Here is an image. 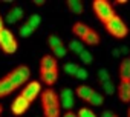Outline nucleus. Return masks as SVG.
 Listing matches in <instances>:
<instances>
[{
  "label": "nucleus",
  "instance_id": "1",
  "mask_svg": "<svg viewBox=\"0 0 130 117\" xmlns=\"http://www.w3.org/2000/svg\"><path fill=\"white\" fill-rule=\"evenodd\" d=\"M41 105L44 117H60V99L52 88L41 91Z\"/></svg>",
  "mask_w": 130,
  "mask_h": 117
},
{
  "label": "nucleus",
  "instance_id": "2",
  "mask_svg": "<svg viewBox=\"0 0 130 117\" xmlns=\"http://www.w3.org/2000/svg\"><path fill=\"white\" fill-rule=\"evenodd\" d=\"M104 26H106V31L110 36H113L115 39H124L128 34V26L119 16L112 17L107 23H104Z\"/></svg>",
  "mask_w": 130,
  "mask_h": 117
},
{
  "label": "nucleus",
  "instance_id": "3",
  "mask_svg": "<svg viewBox=\"0 0 130 117\" xmlns=\"http://www.w3.org/2000/svg\"><path fill=\"white\" fill-rule=\"evenodd\" d=\"M6 77H8V80L15 86V89H17L19 86H23V85L29 80V77H31V69H29L26 65H19V66L14 68L9 74H6Z\"/></svg>",
  "mask_w": 130,
  "mask_h": 117
},
{
  "label": "nucleus",
  "instance_id": "4",
  "mask_svg": "<svg viewBox=\"0 0 130 117\" xmlns=\"http://www.w3.org/2000/svg\"><path fill=\"white\" fill-rule=\"evenodd\" d=\"M92 6H93V13H95V16H96L103 23H107L112 17L116 16L113 6H112L109 2H106V0H95Z\"/></svg>",
  "mask_w": 130,
  "mask_h": 117
},
{
  "label": "nucleus",
  "instance_id": "5",
  "mask_svg": "<svg viewBox=\"0 0 130 117\" xmlns=\"http://www.w3.org/2000/svg\"><path fill=\"white\" fill-rule=\"evenodd\" d=\"M19 48V43H17V39L14 37V34L3 28L0 31V49H2L5 54H14Z\"/></svg>",
  "mask_w": 130,
  "mask_h": 117
},
{
  "label": "nucleus",
  "instance_id": "6",
  "mask_svg": "<svg viewBox=\"0 0 130 117\" xmlns=\"http://www.w3.org/2000/svg\"><path fill=\"white\" fill-rule=\"evenodd\" d=\"M38 94H41V83L38 80H32V82L26 83V86H23V89H22V96L29 103L34 102L38 97Z\"/></svg>",
  "mask_w": 130,
  "mask_h": 117
},
{
  "label": "nucleus",
  "instance_id": "7",
  "mask_svg": "<svg viewBox=\"0 0 130 117\" xmlns=\"http://www.w3.org/2000/svg\"><path fill=\"white\" fill-rule=\"evenodd\" d=\"M29 102L22 96V94H19L15 99H14V102H12V105H11V112L14 114V115H22V114H25L28 109H29Z\"/></svg>",
  "mask_w": 130,
  "mask_h": 117
},
{
  "label": "nucleus",
  "instance_id": "8",
  "mask_svg": "<svg viewBox=\"0 0 130 117\" xmlns=\"http://www.w3.org/2000/svg\"><path fill=\"white\" fill-rule=\"evenodd\" d=\"M58 99H60V106H63L64 109L71 111L74 108V91L72 89L64 88L61 91V94L58 96Z\"/></svg>",
  "mask_w": 130,
  "mask_h": 117
},
{
  "label": "nucleus",
  "instance_id": "9",
  "mask_svg": "<svg viewBox=\"0 0 130 117\" xmlns=\"http://www.w3.org/2000/svg\"><path fill=\"white\" fill-rule=\"evenodd\" d=\"M54 69H58V62L57 58L51 54H46L41 57L40 60V73L43 71H54Z\"/></svg>",
  "mask_w": 130,
  "mask_h": 117
},
{
  "label": "nucleus",
  "instance_id": "10",
  "mask_svg": "<svg viewBox=\"0 0 130 117\" xmlns=\"http://www.w3.org/2000/svg\"><path fill=\"white\" fill-rule=\"evenodd\" d=\"M119 80L121 83H130V58H122L119 65Z\"/></svg>",
  "mask_w": 130,
  "mask_h": 117
},
{
  "label": "nucleus",
  "instance_id": "11",
  "mask_svg": "<svg viewBox=\"0 0 130 117\" xmlns=\"http://www.w3.org/2000/svg\"><path fill=\"white\" fill-rule=\"evenodd\" d=\"M92 28H89L84 22H77V23H74V26H72V32L75 34V37H78L80 40H83L86 36H87V32L90 31Z\"/></svg>",
  "mask_w": 130,
  "mask_h": 117
},
{
  "label": "nucleus",
  "instance_id": "12",
  "mask_svg": "<svg viewBox=\"0 0 130 117\" xmlns=\"http://www.w3.org/2000/svg\"><path fill=\"white\" fill-rule=\"evenodd\" d=\"M14 89H15V86L8 80L6 76H5L3 79H0V99L9 96L11 92H14Z\"/></svg>",
  "mask_w": 130,
  "mask_h": 117
},
{
  "label": "nucleus",
  "instance_id": "13",
  "mask_svg": "<svg viewBox=\"0 0 130 117\" xmlns=\"http://www.w3.org/2000/svg\"><path fill=\"white\" fill-rule=\"evenodd\" d=\"M41 76V80L47 85V86H54L58 80V69H54V71H43L40 73Z\"/></svg>",
  "mask_w": 130,
  "mask_h": 117
},
{
  "label": "nucleus",
  "instance_id": "14",
  "mask_svg": "<svg viewBox=\"0 0 130 117\" xmlns=\"http://www.w3.org/2000/svg\"><path fill=\"white\" fill-rule=\"evenodd\" d=\"M23 9L20 8V6H14L12 9H9L8 11V16H6V20H8V23H17L19 20H22L23 19Z\"/></svg>",
  "mask_w": 130,
  "mask_h": 117
},
{
  "label": "nucleus",
  "instance_id": "15",
  "mask_svg": "<svg viewBox=\"0 0 130 117\" xmlns=\"http://www.w3.org/2000/svg\"><path fill=\"white\" fill-rule=\"evenodd\" d=\"M118 97L122 103L130 102V83H119L118 86Z\"/></svg>",
  "mask_w": 130,
  "mask_h": 117
},
{
  "label": "nucleus",
  "instance_id": "16",
  "mask_svg": "<svg viewBox=\"0 0 130 117\" xmlns=\"http://www.w3.org/2000/svg\"><path fill=\"white\" fill-rule=\"evenodd\" d=\"M92 92H93V89H92L90 86H87V85H80V86L75 89V94H77L81 100H84V102H89Z\"/></svg>",
  "mask_w": 130,
  "mask_h": 117
},
{
  "label": "nucleus",
  "instance_id": "17",
  "mask_svg": "<svg viewBox=\"0 0 130 117\" xmlns=\"http://www.w3.org/2000/svg\"><path fill=\"white\" fill-rule=\"evenodd\" d=\"M100 36H98V32L96 31H93V29H90L89 32H87V36L81 40V42H84V43H87L89 46H95V45H98L100 43Z\"/></svg>",
  "mask_w": 130,
  "mask_h": 117
},
{
  "label": "nucleus",
  "instance_id": "18",
  "mask_svg": "<svg viewBox=\"0 0 130 117\" xmlns=\"http://www.w3.org/2000/svg\"><path fill=\"white\" fill-rule=\"evenodd\" d=\"M68 8L74 14H83V11H84V6L80 0H68Z\"/></svg>",
  "mask_w": 130,
  "mask_h": 117
},
{
  "label": "nucleus",
  "instance_id": "19",
  "mask_svg": "<svg viewBox=\"0 0 130 117\" xmlns=\"http://www.w3.org/2000/svg\"><path fill=\"white\" fill-rule=\"evenodd\" d=\"M40 23H41V17H40L38 14H32V16H29V17H28V20H26V25H28L29 28H32L34 31H35V29H38Z\"/></svg>",
  "mask_w": 130,
  "mask_h": 117
},
{
  "label": "nucleus",
  "instance_id": "20",
  "mask_svg": "<svg viewBox=\"0 0 130 117\" xmlns=\"http://www.w3.org/2000/svg\"><path fill=\"white\" fill-rule=\"evenodd\" d=\"M89 103H90L92 106H100V105L104 103V96L100 94L98 91H93L92 96H90V99H89Z\"/></svg>",
  "mask_w": 130,
  "mask_h": 117
},
{
  "label": "nucleus",
  "instance_id": "21",
  "mask_svg": "<svg viewBox=\"0 0 130 117\" xmlns=\"http://www.w3.org/2000/svg\"><path fill=\"white\" fill-rule=\"evenodd\" d=\"M69 49L74 52V54H81L83 51H84V46H83V42L81 40H71V43H69Z\"/></svg>",
  "mask_w": 130,
  "mask_h": 117
},
{
  "label": "nucleus",
  "instance_id": "22",
  "mask_svg": "<svg viewBox=\"0 0 130 117\" xmlns=\"http://www.w3.org/2000/svg\"><path fill=\"white\" fill-rule=\"evenodd\" d=\"M66 54H68V49H66V46H64L63 43L58 45V46H55V48L52 49V55H54L55 58H61V57H64Z\"/></svg>",
  "mask_w": 130,
  "mask_h": 117
},
{
  "label": "nucleus",
  "instance_id": "23",
  "mask_svg": "<svg viewBox=\"0 0 130 117\" xmlns=\"http://www.w3.org/2000/svg\"><path fill=\"white\" fill-rule=\"evenodd\" d=\"M80 60H81V63H84V65H90V63L93 62V55H92V52H89L87 49H84V51L80 54Z\"/></svg>",
  "mask_w": 130,
  "mask_h": 117
},
{
  "label": "nucleus",
  "instance_id": "24",
  "mask_svg": "<svg viewBox=\"0 0 130 117\" xmlns=\"http://www.w3.org/2000/svg\"><path fill=\"white\" fill-rule=\"evenodd\" d=\"M63 69L66 71V74H69V76H75L77 71L80 69V65L78 63H66L63 66Z\"/></svg>",
  "mask_w": 130,
  "mask_h": 117
},
{
  "label": "nucleus",
  "instance_id": "25",
  "mask_svg": "<svg viewBox=\"0 0 130 117\" xmlns=\"http://www.w3.org/2000/svg\"><path fill=\"white\" fill-rule=\"evenodd\" d=\"M109 80H110L109 71H107L106 68H101V69L98 71V82L103 85V83H106V82H109Z\"/></svg>",
  "mask_w": 130,
  "mask_h": 117
},
{
  "label": "nucleus",
  "instance_id": "26",
  "mask_svg": "<svg viewBox=\"0 0 130 117\" xmlns=\"http://www.w3.org/2000/svg\"><path fill=\"white\" fill-rule=\"evenodd\" d=\"M63 42H61V39L58 37V36H55V34H52V36H49V39H47V45L51 46V49H54L55 46H58V45H61Z\"/></svg>",
  "mask_w": 130,
  "mask_h": 117
},
{
  "label": "nucleus",
  "instance_id": "27",
  "mask_svg": "<svg viewBox=\"0 0 130 117\" xmlns=\"http://www.w3.org/2000/svg\"><path fill=\"white\" fill-rule=\"evenodd\" d=\"M77 117H96V114L92 109H89V108H80Z\"/></svg>",
  "mask_w": 130,
  "mask_h": 117
},
{
  "label": "nucleus",
  "instance_id": "28",
  "mask_svg": "<svg viewBox=\"0 0 130 117\" xmlns=\"http://www.w3.org/2000/svg\"><path fill=\"white\" fill-rule=\"evenodd\" d=\"M19 32H20V36H22V37H29V36H32V34H34V29H32V28H29V26L25 23V25H22V26H20V31H19Z\"/></svg>",
  "mask_w": 130,
  "mask_h": 117
},
{
  "label": "nucleus",
  "instance_id": "29",
  "mask_svg": "<svg viewBox=\"0 0 130 117\" xmlns=\"http://www.w3.org/2000/svg\"><path fill=\"white\" fill-rule=\"evenodd\" d=\"M103 89H104V92H106L107 96H112V94H113V91H115V88H113V83H112V80H109V82L103 83Z\"/></svg>",
  "mask_w": 130,
  "mask_h": 117
},
{
  "label": "nucleus",
  "instance_id": "30",
  "mask_svg": "<svg viewBox=\"0 0 130 117\" xmlns=\"http://www.w3.org/2000/svg\"><path fill=\"white\" fill-rule=\"evenodd\" d=\"M75 77H77L78 80H86V79H87V71H86L84 68H80V69L77 71Z\"/></svg>",
  "mask_w": 130,
  "mask_h": 117
},
{
  "label": "nucleus",
  "instance_id": "31",
  "mask_svg": "<svg viewBox=\"0 0 130 117\" xmlns=\"http://www.w3.org/2000/svg\"><path fill=\"white\" fill-rule=\"evenodd\" d=\"M103 117H118L113 111H104L103 112Z\"/></svg>",
  "mask_w": 130,
  "mask_h": 117
},
{
  "label": "nucleus",
  "instance_id": "32",
  "mask_svg": "<svg viewBox=\"0 0 130 117\" xmlns=\"http://www.w3.org/2000/svg\"><path fill=\"white\" fill-rule=\"evenodd\" d=\"M63 117H77V114L74 111H66V112L63 114Z\"/></svg>",
  "mask_w": 130,
  "mask_h": 117
},
{
  "label": "nucleus",
  "instance_id": "33",
  "mask_svg": "<svg viewBox=\"0 0 130 117\" xmlns=\"http://www.w3.org/2000/svg\"><path fill=\"white\" fill-rule=\"evenodd\" d=\"M34 5H38V6H41V5H44V2H43V0H34Z\"/></svg>",
  "mask_w": 130,
  "mask_h": 117
},
{
  "label": "nucleus",
  "instance_id": "34",
  "mask_svg": "<svg viewBox=\"0 0 130 117\" xmlns=\"http://www.w3.org/2000/svg\"><path fill=\"white\" fill-rule=\"evenodd\" d=\"M5 28V25H3V19H2V16H0V31H2Z\"/></svg>",
  "mask_w": 130,
  "mask_h": 117
},
{
  "label": "nucleus",
  "instance_id": "35",
  "mask_svg": "<svg viewBox=\"0 0 130 117\" xmlns=\"http://www.w3.org/2000/svg\"><path fill=\"white\" fill-rule=\"evenodd\" d=\"M116 3H119V5H122V3H124V5H125V3H127V0H118Z\"/></svg>",
  "mask_w": 130,
  "mask_h": 117
},
{
  "label": "nucleus",
  "instance_id": "36",
  "mask_svg": "<svg viewBox=\"0 0 130 117\" xmlns=\"http://www.w3.org/2000/svg\"><path fill=\"white\" fill-rule=\"evenodd\" d=\"M2 112H3V106L0 105V115H2Z\"/></svg>",
  "mask_w": 130,
  "mask_h": 117
},
{
  "label": "nucleus",
  "instance_id": "37",
  "mask_svg": "<svg viewBox=\"0 0 130 117\" xmlns=\"http://www.w3.org/2000/svg\"><path fill=\"white\" fill-rule=\"evenodd\" d=\"M127 117H130V109H128V115H127Z\"/></svg>",
  "mask_w": 130,
  "mask_h": 117
}]
</instances>
